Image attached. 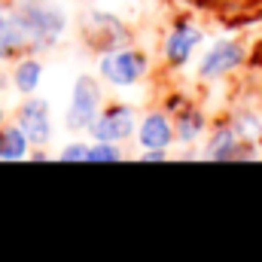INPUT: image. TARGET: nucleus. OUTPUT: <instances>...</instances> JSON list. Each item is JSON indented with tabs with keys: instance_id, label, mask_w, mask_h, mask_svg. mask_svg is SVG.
<instances>
[{
	"instance_id": "10",
	"label": "nucleus",
	"mask_w": 262,
	"mask_h": 262,
	"mask_svg": "<svg viewBox=\"0 0 262 262\" xmlns=\"http://www.w3.org/2000/svg\"><path fill=\"white\" fill-rule=\"evenodd\" d=\"M28 156V137L21 128L0 131V159H25Z\"/></svg>"
},
{
	"instance_id": "8",
	"label": "nucleus",
	"mask_w": 262,
	"mask_h": 262,
	"mask_svg": "<svg viewBox=\"0 0 262 262\" xmlns=\"http://www.w3.org/2000/svg\"><path fill=\"white\" fill-rule=\"evenodd\" d=\"M198 40H201V34H198L195 28H189V25H177L174 34H171L168 43H165V55H168V61H171V64H186V58H189V52L195 49Z\"/></svg>"
},
{
	"instance_id": "2",
	"label": "nucleus",
	"mask_w": 262,
	"mask_h": 262,
	"mask_svg": "<svg viewBox=\"0 0 262 262\" xmlns=\"http://www.w3.org/2000/svg\"><path fill=\"white\" fill-rule=\"evenodd\" d=\"M98 101H101V89L92 76H79L76 85H73V101H70V110H67V125L70 128H92L95 125V110H98Z\"/></svg>"
},
{
	"instance_id": "14",
	"label": "nucleus",
	"mask_w": 262,
	"mask_h": 262,
	"mask_svg": "<svg viewBox=\"0 0 262 262\" xmlns=\"http://www.w3.org/2000/svg\"><path fill=\"white\" fill-rule=\"evenodd\" d=\"M198 128H201V116H198V113H186V116L180 119V137H183V140H192L198 134Z\"/></svg>"
},
{
	"instance_id": "15",
	"label": "nucleus",
	"mask_w": 262,
	"mask_h": 262,
	"mask_svg": "<svg viewBox=\"0 0 262 262\" xmlns=\"http://www.w3.org/2000/svg\"><path fill=\"white\" fill-rule=\"evenodd\" d=\"M89 159V149L82 143H70L61 149V162H85Z\"/></svg>"
},
{
	"instance_id": "9",
	"label": "nucleus",
	"mask_w": 262,
	"mask_h": 262,
	"mask_svg": "<svg viewBox=\"0 0 262 262\" xmlns=\"http://www.w3.org/2000/svg\"><path fill=\"white\" fill-rule=\"evenodd\" d=\"M25 40H28V37H25L18 18H12V15H6V12L0 9V55H12L15 49L25 46Z\"/></svg>"
},
{
	"instance_id": "7",
	"label": "nucleus",
	"mask_w": 262,
	"mask_h": 262,
	"mask_svg": "<svg viewBox=\"0 0 262 262\" xmlns=\"http://www.w3.org/2000/svg\"><path fill=\"white\" fill-rule=\"evenodd\" d=\"M137 137H140V146H146V149H165L174 137V128L162 113H149L137 131Z\"/></svg>"
},
{
	"instance_id": "11",
	"label": "nucleus",
	"mask_w": 262,
	"mask_h": 262,
	"mask_svg": "<svg viewBox=\"0 0 262 262\" xmlns=\"http://www.w3.org/2000/svg\"><path fill=\"white\" fill-rule=\"evenodd\" d=\"M40 73H43V67L37 64V61H21V64L15 67V85H18V92H34L37 89V82H40Z\"/></svg>"
},
{
	"instance_id": "5",
	"label": "nucleus",
	"mask_w": 262,
	"mask_h": 262,
	"mask_svg": "<svg viewBox=\"0 0 262 262\" xmlns=\"http://www.w3.org/2000/svg\"><path fill=\"white\" fill-rule=\"evenodd\" d=\"M92 131H95L98 140H110V143L125 140L131 131H134V113H131L128 107H116V110L104 113V116L92 125Z\"/></svg>"
},
{
	"instance_id": "1",
	"label": "nucleus",
	"mask_w": 262,
	"mask_h": 262,
	"mask_svg": "<svg viewBox=\"0 0 262 262\" xmlns=\"http://www.w3.org/2000/svg\"><path fill=\"white\" fill-rule=\"evenodd\" d=\"M18 25L28 40H37V46H49L64 28V15L46 3H25L18 9Z\"/></svg>"
},
{
	"instance_id": "4",
	"label": "nucleus",
	"mask_w": 262,
	"mask_h": 262,
	"mask_svg": "<svg viewBox=\"0 0 262 262\" xmlns=\"http://www.w3.org/2000/svg\"><path fill=\"white\" fill-rule=\"evenodd\" d=\"M18 128L31 143H46L49 140V104L40 98H31L18 110Z\"/></svg>"
},
{
	"instance_id": "13",
	"label": "nucleus",
	"mask_w": 262,
	"mask_h": 262,
	"mask_svg": "<svg viewBox=\"0 0 262 262\" xmlns=\"http://www.w3.org/2000/svg\"><path fill=\"white\" fill-rule=\"evenodd\" d=\"M122 159V152H119V146H113L110 140H98L92 149H89V162H119Z\"/></svg>"
},
{
	"instance_id": "3",
	"label": "nucleus",
	"mask_w": 262,
	"mask_h": 262,
	"mask_svg": "<svg viewBox=\"0 0 262 262\" xmlns=\"http://www.w3.org/2000/svg\"><path fill=\"white\" fill-rule=\"evenodd\" d=\"M143 70H146V58L140 52H134V49H122V52L116 49V52H110V55L101 58V76L110 79L113 85H131V82H137L143 76Z\"/></svg>"
},
{
	"instance_id": "12",
	"label": "nucleus",
	"mask_w": 262,
	"mask_h": 262,
	"mask_svg": "<svg viewBox=\"0 0 262 262\" xmlns=\"http://www.w3.org/2000/svg\"><path fill=\"white\" fill-rule=\"evenodd\" d=\"M235 134L232 131H220L213 140H210V146H207V159H232V156H238L235 152Z\"/></svg>"
},
{
	"instance_id": "6",
	"label": "nucleus",
	"mask_w": 262,
	"mask_h": 262,
	"mask_svg": "<svg viewBox=\"0 0 262 262\" xmlns=\"http://www.w3.org/2000/svg\"><path fill=\"white\" fill-rule=\"evenodd\" d=\"M241 55H244V52H241L238 43H229V40L216 43V46L204 55V61H201V76H220V73L238 67L241 64Z\"/></svg>"
}]
</instances>
